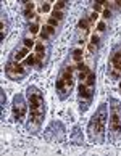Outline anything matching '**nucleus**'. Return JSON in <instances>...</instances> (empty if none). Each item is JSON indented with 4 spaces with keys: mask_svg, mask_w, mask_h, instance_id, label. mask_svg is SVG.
I'll return each instance as SVG.
<instances>
[{
    "mask_svg": "<svg viewBox=\"0 0 121 156\" xmlns=\"http://www.w3.org/2000/svg\"><path fill=\"white\" fill-rule=\"evenodd\" d=\"M26 92H28V105H29V109H31L29 119L26 122V129L32 132V134H37L40 130V127H42L44 116H45L44 95L36 85H29Z\"/></svg>",
    "mask_w": 121,
    "mask_h": 156,
    "instance_id": "obj_1",
    "label": "nucleus"
},
{
    "mask_svg": "<svg viewBox=\"0 0 121 156\" xmlns=\"http://www.w3.org/2000/svg\"><path fill=\"white\" fill-rule=\"evenodd\" d=\"M107 121H108V109L107 105L102 103L99 109L95 111V114L90 118L89 124H87V135L90 143L100 145L105 142V134H107Z\"/></svg>",
    "mask_w": 121,
    "mask_h": 156,
    "instance_id": "obj_2",
    "label": "nucleus"
},
{
    "mask_svg": "<svg viewBox=\"0 0 121 156\" xmlns=\"http://www.w3.org/2000/svg\"><path fill=\"white\" fill-rule=\"evenodd\" d=\"M95 92V73H89V76L86 77L84 82L79 84L78 87V101H79V111L86 113L87 108L92 103V97Z\"/></svg>",
    "mask_w": 121,
    "mask_h": 156,
    "instance_id": "obj_3",
    "label": "nucleus"
},
{
    "mask_svg": "<svg viewBox=\"0 0 121 156\" xmlns=\"http://www.w3.org/2000/svg\"><path fill=\"white\" fill-rule=\"evenodd\" d=\"M74 87V66H65L60 73V77L57 79L55 89L61 100H66L70 97Z\"/></svg>",
    "mask_w": 121,
    "mask_h": 156,
    "instance_id": "obj_4",
    "label": "nucleus"
},
{
    "mask_svg": "<svg viewBox=\"0 0 121 156\" xmlns=\"http://www.w3.org/2000/svg\"><path fill=\"white\" fill-rule=\"evenodd\" d=\"M121 134V101L110 98V138L116 142Z\"/></svg>",
    "mask_w": 121,
    "mask_h": 156,
    "instance_id": "obj_5",
    "label": "nucleus"
},
{
    "mask_svg": "<svg viewBox=\"0 0 121 156\" xmlns=\"http://www.w3.org/2000/svg\"><path fill=\"white\" fill-rule=\"evenodd\" d=\"M5 74L11 80H23V77L28 76V68L26 65H21L20 61H8L5 65Z\"/></svg>",
    "mask_w": 121,
    "mask_h": 156,
    "instance_id": "obj_6",
    "label": "nucleus"
},
{
    "mask_svg": "<svg viewBox=\"0 0 121 156\" xmlns=\"http://www.w3.org/2000/svg\"><path fill=\"white\" fill-rule=\"evenodd\" d=\"M26 109H28V103L24 100V97L21 94H16L13 97V106H11V111H13V119L15 122H23L26 118Z\"/></svg>",
    "mask_w": 121,
    "mask_h": 156,
    "instance_id": "obj_7",
    "label": "nucleus"
},
{
    "mask_svg": "<svg viewBox=\"0 0 121 156\" xmlns=\"http://www.w3.org/2000/svg\"><path fill=\"white\" fill-rule=\"evenodd\" d=\"M45 138L49 142H61L65 138V126L61 121H52L45 129Z\"/></svg>",
    "mask_w": 121,
    "mask_h": 156,
    "instance_id": "obj_8",
    "label": "nucleus"
},
{
    "mask_svg": "<svg viewBox=\"0 0 121 156\" xmlns=\"http://www.w3.org/2000/svg\"><path fill=\"white\" fill-rule=\"evenodd\" d=\"M90 29V21L89 18H81L78 23V27H76V42L78 44H84L86 42V37L89 34Z\"/></svg>",
    "mask_w": 121,
    "mask_h": 156,
    "instance_id": "obj_9",
    "label": "nucleus"
},
{
    "mask_svg": "<svg viewBox=\"0 0 121 156\" xmlns=\"http://www.w3.org/2000/svg\"><path fill=\"white\" fill-rule=\"evenodd\" d=\"M108 74L113 79L121 77V51H115L112 55V61H110V66H108Z\"/></svg>",
    "mask_w": 121,
    "mask_h": 156,
    "instance_id": "obj_10",
    "label": "nucleus"
},
{
    "mask_svg": "<svg viewBox=\"0 0 121 156\" xmlns=\"http://www.w3.org/2000/svg\"><path fill=\"white\" fill-rule=\"evenodd\" d=\"M68 8V3L65 0H61V2H57V5L53 7V11H52V18L57 20V21H61L65 18V11Z\"/></svg>",
    "mask_w": 121,
    "mask_h": 156,
    "instance_id": "obj_11",
    "label": "nucleus"
},
{
    "mask_svg": "<svg viewBox=\"0 0 121 156\" xmlns=\"http://www.w3.org/2000/svg\"><path fill=\"white\" fill-rule=\"evenodd\" d=\"M44 55H45V47H44V42H37L36 44V68L37 69H42L44 66Z\"/></svg>",
    "mask_w": 121,
    "mask_h": 156,
    "instance_id": "obj_12",
    "label": "nucleus"
},
{
    "mask_svg": "<svg viewBox=\"0 0 121 156\" xmlns=\"http://www.w3.org/2000/svg\"><path fill=\"white\" fill-rule=\"evenodd\" d=\"M21 3H23V15H24V18H28V20L36 18V13H34V3L29 2V0H21Z\"/></svg>",
    "mask_w": 121,
    "mask_h": 156,
    "instance_id": "obj_13",
    "label": "nucleus"
},
{
    "mask_svg": "<svg viewBox=\"0 0 121 156\" xmlns=\"http://www.w3.org/2000/svg\"><path fill=\"white\" fill-rule=\"evenodd\" d=\"M74 69L78 71V79L81 80V82H84L86 77H87V76H89V73H90L89 66H86L84 63H78V66H74Z\"/></svg>",
    "mask_w": 121,
    "mask_h": 156,
    "instance_id": "obj_14",
    "label": "nucleus"
},
{
    "mask_svg": "<svg viewBox=\"0 0 121 156\" xmlns=\"http://www.w3.org/2000/svg\"><path fill=\"white\" fill-rule=\"evenodd\" d=\"M70 140L74 143V145H82L84 143V137H82V132H81V129L76 126L73 129V132H71V135H70Z\"/></svg>",
    "mask_w": 121,
    "mask_h": 156,
    "instance_id": "obj_15",
    "label": "nucleus"
},
{
    "mask_svg": "<svg viewBox=\"0 0 121 156\" xmlns=\"http://www.w3.org/2000/svg\"><path fill=\"white\" fill-rule=\"evenodd\" d=\"M57 34V29L53 26H50V24H45L42 29H40V37H42L44 40H47V39H50V37H53Z\"/></svg>",
    "mask_w": 121,
    "mask_h": 156,
    "instance_id": "obj_16",
    "label": "nucleus"
},
{
    "mask_svg": "<svg viewBox=\"0 0 121 156\" xmlns=\"http://www.w3.org/2000/svg\"><path fill=\"white\" fill-rule=\"evenodd\" d=\"M100 47V37L94 34V36L90 37V44H89V53H97V50Z\"/></svg>",
    "mask_w": 121,
    "mask_h": 156,
    "instance_id": "obj_17",
    "label": "nucleus"
},
{
    "mask_svg": "<svg viewBox=\"0 0 121 156\" xmlns=\"http://www.w3.org/2000/svg\"><path fill=\"white\" fill-rule=\"evenodd\" d=\"M28 51H29V48H26V47L16 50L15 53H13V58H11V60H13V61H20L23 58H28Z\"/></svg>",
    "mask_w": 121,
    "mask_h": 156,
    "instance_id": "obj_18",
    "label": "nucleus"
},
{
    "mask_svg": "<svg viewBox=\"0 0 121 156\" xmlns=\"http://www.w3.org/2000/svg\"><path fill=\"white\" fill-rule=\"evenodd\" d=\"M28 31H29L31 34H37L39 32V20L34 18L32 23H29V26H28Z\"/></svg>",
    "mask_w": 121,
    "mask_h": 156,
    "instance_id": "obj_19",
    "label": "nucleus"
},
{
    "mask_svg": "<svg viewBox=\"0 0 121 156\" xmlns=\"http://www.w3.org/2000/svg\"><path fill=\"white\" fill-rule=\"evenodd\" d=\"M73 60L76 63H82V50H81V48H74L73 50Z\"/></svg>",
    "mask_w": 121,
    "mask_h": 156,
    "instance_id": "obj_20",
    "label": "nucleus"
},
{
    "mask_svg": "<svg viewBox=\"0 0 121 156\" xmlns=\"http://www.w3.org/2000/svg\"><path fill=\"white\" fill-rule=\"evenodd\" d=\"M26 66H36V56L34 55H28V58L24 60Z\"/></svg>",
    "mask_w": 121,
    "mask_h": 156,
    "instance_id": "obj_21",
    "label": "nucleus"
},
{
    "mask_svg": "<svg viewBox=\"0 0 121 156\" xmlns=\"http://www.w3.org/2000/svg\"><path fill=\"white\" fill-rule=\"evenodd\" d=\"M23 45H24L26 48H31V47H34V40H31V39H23Z\"/></svg>",
    "mask_w": 121,
    "mask_h": 156,
    "instance_id": "obj_22",
    "label": "nucleus"
},
{
    "mask_svg": "<svg viewBox=\"0 0 121 156\" xmlns=\"http://www.w3.org/2000/svg\"><path fill=\"white\" fill-rule=\"evenodd\" d=\"M40 11H42V13H49L50 11V3H47V2L42 3L40 5Z\"/></svg>",
    "mask_w": 121,
    "mask_h": 156,
    "instance_id": "obj_23",
    "label": "nucleus"
},
{
    "mask_svg": "<svg viewBox=\"0 0 121 156\" xmlns=\"http://www.w3.org/2000/svg\"><path fill=\"white\" fill-rule=\"evenodd\" d=\"M0 97H2V105L0 106H2V114H3V108H5V90L3 89L0 90Z\"/></svg>",
    "mask_w": 121,
    "mask_h": 156,
    "instance_id": "obj_24",
    "label": "nucleus"
},
{
    "mask_svg": "<svg viewBox=\"0 0 121 156\" xmlns=\"http://www.w3.org/2000/svg\"><path fill=\"white\" fill-rule=\"evenodd\" d=\"M47 24H50V26H53V27H57V26L60 24V21H57V20H53V18H52V16H50V18H49V23H47Z\"/></svg>",
    "mask_w": 121,
    "mask_h": 156,
    "instance_id": "obj_25",
    "label": "nucleus"
},
{
    "mask_svg": "<svg viewBox=\"0 0 121 156\" xmlns=\"http://www.w3.org/2000/svg\"><path fill=\"white\" fill-rule=\"evenodd\" d=\"M97 31H99V32H103V31H105V23H103V21H100L99 24H97Z\"/></svg>",
    "mask_w": 121,
    "mask_h": 156,
    "instance_id": "obj_26",
    "label": "nucleus"
},
{
    "mask_svg": "<svg viewBox=\"0 0 121 156\" xmlns=\"http://www.w3.org/2000/svg\"><path fill=\"white\" fill-rule=\"evenodd\" d=\"M97 18H99V13H95V11H94V13H92V15L89 16V21H90V24H92V23H94Z\"/></svg>",
    "mask_w": 121,
    "mask_h": 156,
    "instance_id": "obj_27",
    "label": "nucleus"
},
{
    "mask_svg": "<svg viewBox=\"0 0 121 156\" xmlns=\"http://www.w3.org/2000/svg\"><path fill=\"white\" fill-rule=\"evenodd\" d=\"M110 16H112V11H110V8L103 10V18H110Z\"/></svg>",
    "mask_w": 121,
    "mask_h": 156,
    "instance_id": "obj_28",
    "label": "nucleus"
},
{
    "mask_svg": "<svg viewBox=\"0 0 121 156\" xmlns=\"http://www.w3.org/2000/svg\"><path fill=\"white\" fill-rule=\"evenodd\" d=\"M116 7H118V8H121V0H118V2H116Z\"/></svg>",
    "mask_w": 121,
    "mask_h": 156,
    "instance_id": "obj_29",
    "label": "nucleus"
},
{
    "mask_svg": "<svg viewBox=\"0 0 121 156\" xmlns=\"http://www.w3.org/2000/svg\"><path fill=\"white\" fill-rule=\"evenodd\" d=\"M119 92H121V82H119Z\"/></svg>",
    "mask_w": 121,
    "mask_h": 156,
    "instance_id": "obj_30",
    "label": "nucleus"
}]
</instances>
